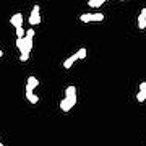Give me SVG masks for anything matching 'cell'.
Returning a JSON list of instances; mask_svg holds the SVG:
<instances>
[{
	"mask_svg": "<svg viewBox=\"0 0 146 146\" xmlns=\"http://www.w3.org/2000/svg\"><path fill=\"white\" fill-rule=\"evenodd\" d=\"M33 37L34 36H29L26 34L25 37H16V47L20 50V60L21 62H26L29 58V54H31V49H33Z\"/></svg>",
	"mask_w": 146,
	"mask_h": 146,
	"instance_id": "obj_1",
	"label": "cell"
},
{
	"mask_svg": "<svg viewBox=\"0 0 146 146\" xmlns=\"http://www.w3.org/2000/svg\"><path fill=\"white\" fill-rule=\"evenodd\" d=\"M76 101H78L76 94H75V96H65V98L60 101V109H62L63 112H68V110L72 109V107H75Z\"/></svg>",
	"mask_w": 146,
	"mask_h": 146,
	"instance_id": "obj_2",
	"label": "cell"
},
{
	"mask_svg": "<svg viewBox=\"0 0 146 146\" xmlns=\"http://www.w3.org/2000/svg\"><path fill=\"white\" fill-rule=\"evenodd\" d=\"M28 21H29L31 26H36V25L41 23V8H39V3H36V5L33 7V11H31V15H29V18H28Z\"/></svg>",
	"mask_w": 146,
	"mask_h": 146,
	"instance_id": "obj_3",
	"label": "cell"
},
{
	"mask_svg": "<svg viewBox=\"0 0 146 146\" xmlns=\"http://www.w3.org/2000/svg\"><path fill=\"white\" fill-rule=\"evenodd\" d=\"M102 20H104V15L102 13H83V15H80V21H83V23L102 21Z\"/></svg>",
	"mask_w": 146,
	"mask_h": 146,
	"instance_id": "obj_4",
	"label": "cell"
},
{
	"mask_svg": "<svg viewBox=\"0 0 146 146\" xmlns=\"http://www.w3.org/2000/svg\"><path fill=\"white\" fill-rule=\"evenodd\" d=\"M39 86V80L36 78V76H28L26 78V91H34V89Z\"/></svg>",
	"mask_w": 146,
	"mask_h": 146,
	"instance_id": "obj_5",
	"label": "cell"
},
{
	"mask_svg": "<svg viewBox=\"0 0 146 146\" xmlns=\"http://www.w3.org/2000/svg\"><path fill=\"white\" fill-rule=\"evenodd\" d=\"M23 21H25V18H23V15H21V13H15V15L10 18V23H11L15 28L23 26Z\"/></svg>",
	"mask_w": 146,
	"mask_h": 146,
	"instance_id": "obj_6",
	"label": "cell"
},
{
	"mask_svg": "<svg viewBox=\"0 0 146 146\" xmlns=\"http://www.w3.org/2000/svg\"><path fill=\"white\" fill-rule=\"evenodd\" d=\"M76 60H80V58H78V54H73L72 57L65 58V62H63V68H65V70H70V68H72V65L76 62Z\"/></svg>",
	"mask_w": 146,
	"mask_h": 146,
	"instance_id": "obj_7",
	"label": "cell"
},
{
	"mask_svg": "<svg viewBox=\"0 0 146 146\" xmlns=\"http://www.w3.org/2000/svg\"><path fill=\"white\" fill-rule=\"evenodd\" d=\"M26 99L29 101L31 104H36L37 101H39V98H37V96L33 93V91H26Z\"/></svg>",
	"mask_w": 146,
	"mask_h": 146,
	"instance_id": "obj_8",
	"label": "cell"
},
{
	"mask_svg": "<svg viewBox=\"0 0 146 146\" xmlns=\"http://www.w3.org/2000/svg\"><path fill=\"white\" fill-rule=\"evenodd\" d=\"M138 28H140V29H146V16L141 15V13H140V16H138Z\"/></svg>",
	"mask_w": 146,
	"mask_h": 146,
	"instance_id": "obj_9",
	"label": "cell"
},
{
	"mask_svg": "<svg viewBox=\"0 0 146 146\" xmlns=\"http://www.w3.org/2000/svg\"><path fill=\"white\" fill-rule=\"evenodd\" d=\"M104 2L106 0H88V5L93 7V8H98V7L104 5Z\"/></svg>",
	"mask_w": 146,
	"mask_h": 146,
	"instance_id": "obj_10",
	"label": "cell"
},
{
	"mask_svg": "<svg viewBox=\"0 0 146 146\" xmlns=\"http://www.w3.org/2000/svg\"><path fill=\"white\" fill-rule=\"evenodd\" d=\"M75 94H76V88L75 86H68L65 89V96H75Z\"/></svg>",
	"mask_w": 146,
	"mask_h": 146,
	"instance_id": "obj_11",
	"label": "cell"
},
{
	"mask_svg": "<svg viewBox=\"0 0 146 146\" xmlns=\"http://www.w3.org/2000/svg\"><path fill=\"white\" fill-rule=\"evenodd\" d=\"M136 101H138V102H145L146 101V93L145 91H140V93L136 94Z\"/></svg>",
	"mask_w": 146,
	"mask_h": 146,
	"instance_id": "obj_12",
	"label": "cell"
},
{
	"mask_svg": "<svg viewBox=\"0 0 146 146\" xmlns=\"http://www.w3.org/2000/svg\"><path fill=\"white\" fill-rule=\"evenodd\" d=\"M76 54H78V58H80V60H83V58L86 57V54H88V50H86L84 47H81V49H78V52H76Z\"/></svg>",
	"mask_w": 146,
	"mask_h": 146,
	"instance_id": "obj_13",
	"label": "cell"
},
{
	"mask_svg": "<svg viewBox=\"0 0 146 146\" xmlns=\"http://www.w3.org/2000/svg\"><path fill=\"white\" fill-rule=\"evenodd\" d=\"M26 36V29H23V26L16 28V37H25Z\"/></svg>",
	"mask_w": 146,
	"mask_h": 146,
	"instance_id": "obj_14",
	"label": "cell"
},
{
	"mask_svg": "<svg viewBox=\"0 0 146 146\" xmlns=\"http://www.w3.org/2000/svg\"><path fill=\"white\" fill-rule=\"evenodd\" d=\"M140 91H145L146 93V81H141L140 83Z\"/></svg>",
	"mask_w": 146,
	"mask_h": 146,
	"instance_id": "obj_15",
	"label": "cell"
},
{
	"mask_svg": "<svg viewBox=\"0 0 146 146\" xmlns=\"http://www.w3.org/2000/svg\"><path fill=\"white\" fill-rule=\"evenodd\" d=\"M26 34H29V36H34V29H26Z\"/></svg>",
	"mask_w": 146,
	"mask_h": 146,
	"instance_id": "obj_16",
	"label": "cell"
},
{
	"mask_svg": "<svg viewBox=\"0 0 146 146\" xmlns=\"http://www.w3.org/2000/svg\"><path fill=\"white\" fill-rule=\"evenodd\" d=\"M141 15H145V16H146V8H143V10H141Z\"/></svg>",
	"mask_w": 146,
	"mask_h": 146,
	"instance_id": "obj_17",
	"label": "cell"
},
{
	"mask_svg": "<svg viewBox=\"0 0 146 146\" xmlns=\"http://www.w3.org/2000/svg\"><path fill=\"white\" fill-rule=\"evenodd\" d=\"M3 57V52H2V49H0V58Z\"/></svg>",
	"mask_w": 146,
	"mask_h": 146,
	"instance_id": "obj_18",
	"label": "cell"
},
{
	"mask_svg": "<svg viewBox=\"0 0 146 146\" xmlns=\"http://www.w3.org/2000/svg\"><path fill=\"white\" fill-rule=\"evenodd\" d=\"M0 146H3V145H2V143H0Z\"/></svg>",
	"mask_w": 146,
	"mask_h": 146,
	"instance_id": "obj_19",
	"label": "cell"
},
{
	"mask_svg": "<svg viewBox=\"0 0 146 146\" xmlns=\"http://www.w3.org/2000/svg\"><path fill=\"white\" fill-rule=\"evenodd\" d=\"M106 2H107V0H106Z\"/></svg>",
	"mask_w": 146,
	"mask_h": 146,
	"instance_id": "obj_20",
	"label": "cell"
},
{
	"mask_svg": "<svg viewBox=\"0 0 146 146\" xmlns=\"http://www.w3.org/2000/svg\"><path fill=\"white\" fill-rule=\"evenodd\" d=\"M122 2H123V0H122Z\"/></svg>",
	"mask_w": 146,
	"mask_h": 146,
	"instance_id": "obj_21",
	"label": "cell"
}]
</instances>
